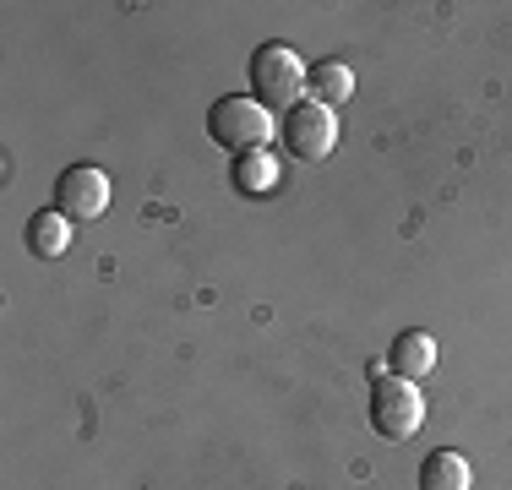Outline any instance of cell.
<instances>
[{"label":"cell","mask_w":512,"mask_h":490,"mask_svg":"<svg viewBox=\"0 0 512 490\" xmlns=\"http://www.w3.org/2000/svg\"><path fill=\"white\" fill-rule=\"evenodd\" d=\"M300 88H306V66L289 44H262L251 55V98L262 109H295L300 104Z\"/></svg>","instance_id":"obj_1"},{"label":"cell","mask_w":512,"mask_h":490,"mask_svg":"<svg viewBox=\"0 0 512 490\" xmlns=\"http://www.w3.org/2000/svg\"><path fill=\"white\" fill-rule=\"evenodd\" d=\"M207 131L229 153H262V142L273 137V115L256 98H218L213 115H207Z\"/></svg>","instance_id":"obj_2"},{"label":"cell","mask_w":512,"mask_h":490,"mask_svg":"<svg viewBox=\"0 0 512 490\" xmlns=\"http://www.w3.org/2000/svg\"><path fill=\"white\" fill-rule=\"evenodd\" d=\"M420 420H425V403L414 392V382H404V376H376V387H371V425L376 431L387 441H409L420 431Z\"/></svg>","instance_id":"obj_3"},{"label":"cell","mask_w":512,"mask_h":490,"mask_svg":"<svg viewBox=\"0 0 512 490\" xmlns=\"http://www.w3.org/2000/svg\"><path fill=\"white\" fill-rule=\"evenodd\" d=\"M104 207H109V180H104V169L77 164V169H66V175H60V186H55V213H66L71 224H93Z\"/></svg>","instance_id":"obj_4"},{"label":"cell","mask_w":512,"mask_h":490,"mask_svg":"<svg viewBox=\"0 0 512 490\" xmlns=\"http://www.w3.org/2000/svg\"><path fill=\"white\" fill-rule=\"evenodd\" d=\"M284 142H289V153H295V158H327V153H333V142H338L333 109H327V104H306V98H300V104L284 115Z\"/></svg>","instance_id":"obj_5"},{"label":"cell","mask_w":512,"mask_h":490,"mask_svg":"<svg viewBox=\"0 0 512 490\" xmlns=\"http://www.w3.org/2000/svg\"><path fill=\"white\" fill-rule=\"evenodd\" d=\"M387 365H393V376H404V382L431 376V371H436V343H431V333H420V327L398 333L393 349H387Z\"/></svg>","instance_id":"obj_6"},{"label":"cell","mask_w":512,"mask_h":490,"mask_svg":"<svg viewBox=\"0 0 512 490\" xmlns=\"http://www.w3.org/2000/svg\"><path fill=\"white\" fill-rule=\"evenodd\" d=\"M71 245V218L66 213H33L28 224V251L44 256V262H55V256H66Z\"/></svg>","instance_id":"obj_7"},{"label":"cell","mask_w":512,"mask_h":490,"mask_svg":"<svg viewBox=\"0 0 512 490\" xmlns=\"http://www.w3.org/2000/svg\"><path fill=\"white\" fill-rule=\"evenodd\" d=\"M229 180H235V191H246V196H262V191H273L278 186V164H273V153H235V169H229Z\"/></svg>","instance_id":"obj_8"},{"label":"cell","mask_w":512,"mask_h":490,"mask_svg":"<svg viewBox=\"0 0 512 490\" xmlns=\"http://www.w3.org/2000/svg\"><path fill=\"white\" fill-rule=\"evenodd\" d=\"M420 490H469V463L458 452H431L420 469Z\"/></svg>","instance_id":"obj_9"},{"label":"cell","mask_w":512,"mask_h":490,"mask_svg":"<svg viewBox=\"0 0 512 490\" xmlns=\"http://www.w3.org/2000/svg\"><path fill=\"white\" fill-rule=\"evenodd\" d=\"M311 93L316 104H344V98H355V77H349V66H338V60H322V66H311Z\"/></svg>","instance_id":"obj_10"}]
</instances>
